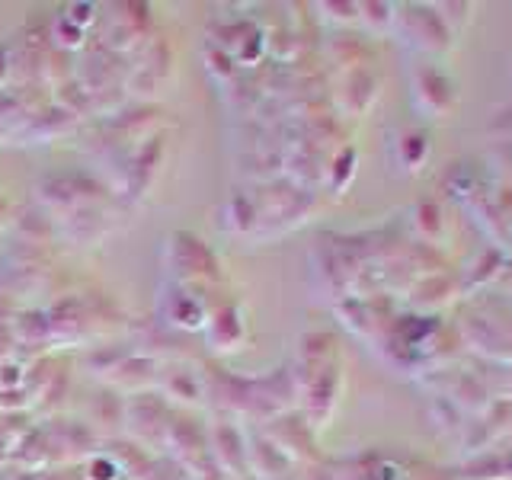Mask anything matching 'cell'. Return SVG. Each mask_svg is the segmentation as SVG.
Returning a JSON list of instances; mask_svg holds the SVG:
<instances>
[{
    "mask_svg": "<svg viewBox=\"0 0 512 480\" xmlns=\"http://www.w3.org/2000/svg\"><path fill=\"white\" fill-rule=\"evenodd\" d=\"M167 253H170V282H176V285L196 288V282L221 279L215 253L208 250L199 237H192L189 231H173L167 237Z\"/></svg>",
    "mask_w": 512,
    "mask_h": 480,
    "instance_id": "cell-1",
    "label": "cell"
},
{
    "mask_svg": "<svg viewBox=\"0 0 512 480\" xmlns=\"http://www.w3.org/2000/svg\"><path fill=\"white\" fill-rule=\"evenodd\" d=\"M160 314L170 327L176 330H205L212 311L205 308V301L196 298V288L192 285H176L170 282V295L160 298Z\"/></svg>",
    "mask_w": 512,
    "mask_h": 480,
    "instance_id": "cell-2",
    "label": "cell"
},
{
    "mask_svg": "<svg viewBox=\"0 0 512 480\" xmlns=\"http://www.w3.org/2000/svg\"><path fill=\"white\" fill-rule=\"evenodd\" d=\"M205 336L215 352H234L244 343V317H240L237 304H224V308L212 311L205 324Z\"/></svg>",
    "mask_w": 512,
    "mask_h": 480,
    "instance_id": "cell-3",
    "label": "cell"
},
{
    "mask_svg": "<svg viewBox=\"0 0 512 480\" xmlns=\"http://www.w3.org/2000/svg\"><path fill=\"white\" fill-rule=\"evenodd\" d=\"M208 455H215V464L221 471L237 474L247 464V442L231 423H218L208 439Z\"/></svg>",
    "mask_w": 512,
    "mask_h": 480,
    "instance_id": "cell-4",
    "label": "cell"
},
{
    "mask_svg": "<svg viewBox=\"0 0 512 480\" xmlns=\"http://www.w3.org/2000/svg\"><path fill=\"white\" fill-rule=\"evenodd\" d=\"M52 39H55L61 48H71V52H74V48L84 45V39H87V29L74 26V23L68 20V16L58 13V16H55V23H52Z\"/></svg>",
    "mask_w": 512,
    "mask_h": 480,
    "instance_id": "cell-5",
    "label": "cell"
},
{
    "mask_svg": "<svg viewBox=\"0 0 512 480\" xmlns=\"http://www.w3.org/2000/svg\"><path fill=\"white\" fill-rule=\"evenodd\" d=\"M167 388H170V397H183V400H202V384L196 381V372H170L167 378Z\"/></svg>",
    "mask_w": 512,
    "mask_h": 480,
    "instance_id": "cell-6",
    "label": "cell"
},
{
    "mask_svg": "<svg viewBox=\"0 0 512 480\" xmlns=\"http://www.w3.org/2000/svg\"><path fill=\"white\" fill-rule=\"evenodd\" d=\"M122 477V468L116 458L109 455H93L90 464H87V480H119Z\"/></svg>",
    "mask_w": 512,
    "mask_h": 480,
    "instance_id": "cell-7",
    "label": "cell"
},
{
    "mask_svg": "<svg viewBox=\"0 0 512 480\" xmlns=\"http://www.w3.org/2000/svg\"><path fill=\"white\" fill-rule=\"evenodd\" d=\"M23 378H26V372L16 359L0 362V391H16L23 384Z\"/></svg>",
    "mask_w": 512,
    "mask_h": 480,
    "instance_id": "cell-8",
    "label": "cell"
},
{
    "mask_svg": "<svg viewBox=\"0 0 512 480\" xmlns=\"http://www.w3.org/2000/svg\"><path fill=\"white\" fill-rule=\"evenodd\" d=\"M64 16H68L74 26L87 29L96 20V7L93 4H68V7H64Z\"/></svg>",
    "mask_w": 512,
    "mask_h": 480,
    "instance_id": "cell-9",
    "label": "cell"
},
{
    "mask_svg": "<svg viewBox=\"0 0 512 480\" xmlns=\"http://www.w3.org/2000/svg\"><path fill=\"white\" fill-rule=\"evenodd\" d=\"M10 77V64H7V55L0 52V87H4V80Z\"/></svg>",
    "mask_w": 512,
    "mask_h": 480,
    "instance_id": "cell-10",
    "label": "cell"
},
{
    "mask_svg": "<svg viewBox=\"0 0 512 480\" xmlns=\"http://www.w3.org/2000/svg\"><path fill=\"white\" fill-rule=\"evenodd\" d=\"M10 461V452H7V448L4 445H0V468H4V464Z\"/></svg>",
    "mask_w": 512,
    "mask_h": 480,
    "instance_id": "cell-11",
    "label": "cell"
}]
</instances>
